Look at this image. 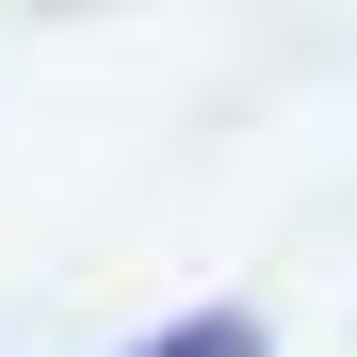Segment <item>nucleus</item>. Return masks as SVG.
Segmentation results:
<instances>
[{"instance_id": "nucleus-1", "label": "nucleus", "mask_w": 357, "mask_h": 357, "mask_svg": "<svg viewBox=\"0 0 357 357\" xmlns=\"http://www.w3.org/2000/svg\"><path fill=\"white\" fill-rule=\"evenodd\" d=\"M130 357H260V325H244V309H195V325H162V341H130Z\"/></svg>"}]
</instances>
